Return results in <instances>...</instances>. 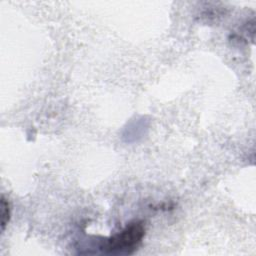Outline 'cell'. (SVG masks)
I'll list each match as a JSON object with an SVG mask.
<instances>
[{
  "mask_svg": "<svg viewBox=\"0 0 256 256\" xmlns=\"http://www.w3.org/2000/svg\"><path fill=\"white\" fill-rule=\"evenodd\" d=\"M144 234L143 222L134 221L129 223L121 232L108 238L102 248L111 253H130L141 242Z\"/></svg>",
  "mask_w": 256,
  "mask_h": 256,
  "instance_id": "obj_1",
  "label": "cell"
},
{
  "mask_svg": "<svg viewBox=\"0 0 256 256\" xmlns=\"http://www.w3.org/2000/svg\"><path fill=\"white\" fill-rule=\"evenodd\" d=\"M11 216V207L8 199L4 195L1 196V230L4 231L6 225L8 224Z\"/></svg>",
  "mask_w": 256,
  "mask_h": 256,
  "instance_id": "obj_2",
  "label": "cell"
}]
</instances>
